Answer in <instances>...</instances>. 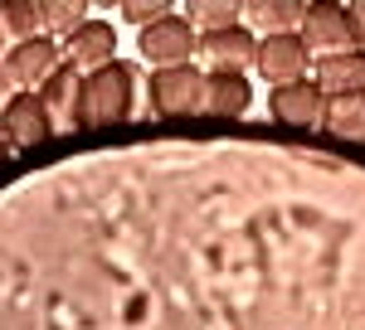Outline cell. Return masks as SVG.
<instances>
[{
    "label": "cell",
    "instance_id": "1",
    "mask_svg": "<svg viewBox=\"0 0 365 330\" xmlns=\"http://www.w3.org/2000/svg\"><path fill=\"white\" fill-rule=\"evenodd\" d=\"M132 112H137V68L127 58H113L108 68H98L78 82L68 122L78 132H108V127L132 122Z\"/></svg>",
    "mask_w": 365,
    "mask_h": 330
},
{
    "label": "cell",
    "instance_id": "2",
    "mask_svg": "<svg viewBox=\"0 0 365 330\" xmlns=\"http://www.w3.org/2000/svg\"><path fill=\"white\" fill-rule=\"evenodd\" d=\"M297 39L307 44V54H312V58L346 54V49H365L361 29H356V20H351V5H336V0H317V5H302Z\"/></svg>",
    "mask_w": 365,
    "mask_h": 330
},
{
    "label": "cell",
    "instance_id": "3",
    "mask_svg": "<svg viewBox=\"0 0 365 330\" xmlns=\"http://www.w3.org/2000/svg\"><path fill=\"white\" fill-rule=\"evenodd\" d=\"M146 102L156 117H205V73L195 63L156 68L146 82Z\"/></svg>",
    "mask_w": 365,
    "mask_h": 330
},
{
    "label": "cell",
    "instance_id": "4",
    "mask_svg": "<svg viewBox=\"0 0 365 330\" xmlns=\"http://www.w3.org/2000/svg\"><path fill=\"white\" fill-rule=\"evenodd\" d=\"M253 68L268 87H287V82L312 78V54L297 34H263L253 49Z\"/></svg>",
    "mask_w": 365,
    "mask_h": 330
},
{
    "label": "cell",
    "instance_id": "5",
    "mask_svg": "<svg viewBox=\"0 0 365 330\" xmlns=\"http://www.w3.org/2000/svg\"><path fill=\"white\" fill-rule=\"evenodd\" d=\"M58 58H63L78 78H88V73L108 68L117 58V29L108 25V20H93V15H88L68 39H58Z\"/></svg>",
    "mask_w": 365,
    "mask_h": 330
},
{
    "label": "cell",
    "instance_id": "6",
    "mask_svg": "<svg viewBox=\"0 0 365 330\" xmlns=\"http://www.w3.org/2000/svg\"><path fill=\"white\" fill-rule=\"evenodd\" d=\"M195 39L200 34L185 25V15H166V20H156V25H146L137 34V54L151 68H180L195 54Z\"/></svg>",
    "mask_w": 365,
    "mask_h": 330
},
{
    "label": "cell",
    "instance_id": "7",
    "mask_svg": "<svg viewBox=\"0 0 365 330\" xmlns=\"http://www.w3.org/2000/svg\"><path fill=\"white\" fill-rule=\"evenodd\" d=\"M58 63H63L58 58V44L39 34V39H20L10 54H0V73H5L10 87H20V92H39V82L49 78Z\"/></svg>",
    "mask_w": 365,
    "mask_h": 330
},
{
    "label": "cell",
    "instance_id": "8",
    "mask_svg": "<svg viewBox=\"0 0 365 330\" xmlns=\"http://www.w3.org/2000/svg\"><path fill=\"white\" fill-rule=\"evenodd\" d=\"M0 137H5L10 151H29V146L54 137V117L34 92H15L5 102V112H0Z\"/></svg>",
    "mask_w": 365,
    "mask_h": 330
},
{
    "label": "cell",
    "instance_id": "9",
    "mask_svg": "<svg viewBox=\"0 0 365 330\" xmlns=\"http://www.w3.org/2000/svg\"><path fill=\"white\" fill-rule=\"evenodd\" d=\"M322 107H327V97L317 92L312 78L287 82V87H273V92H268L273 122H278V127H292V132H317V127H322Z\"/></svg>",
    "mask_w": 365,
    "mask_h": 330
},
{
    "label": "cell",
    "instance_id": "10",
    "mask_svg": "<svg viewBox=\"0 0 365 330\" xmlns=\"http://www.w3.org/2000/svg\"><path fill=\"white\" fill-rule=\"evenodd\" d=\"M253 49H258V39H253V29H244V20L195 39V54L210 58V73H244L253 63Z\"/></svg>",
    "mask_w": 365,
    "mask_h": 330
},
{
    "label": "cell",
    "instance_id": "11",
    "mask_svg": "<svg viewBox=\"0 0 365 330\" xmlns=\"http://www.w3.org/2000/svg\"><path fill=\"white\" fill-rule=\"evenodd\" d=\"M317 73V92L322 97H346V92H365V49H346V54L312 58Z\"/></svg>",
    "mask_w": 365,
    "mask_h": 330
},
{
    "label": "cell",
    "instance_id": "12",
    "mask_svg": "<svg viewBox=\"0 0 365 330\" xmlns=\"http://www.w3.org/2000/svg\"><path fill=\"white\" fill-rule=\"evenodd\" d=\"M253 107V92L244 73H205V117L234 122Z\"/></svg>",
    "mask_w": 365,
    "mask_h": 330
},
{
    "label": "cell",
    "instance_id": "13",
    "mask_svg": "<svg viewBox=\"0 0 365 330\" xmlns=\"http://www.w3.org/2000/svg\"><path fill=\"white\" fill-rule=\"evenodd\" d=\"M239 15H249L244 29H268V34H297V20H302V0H244Z\"/></svg>",
    "mask_w": 365,
    "mask_h": 330
},
{
    "label": "cell",
    "instance_id": "14",
    "mask_svg": "<svg viewBox=\"0 0 365 330\" xmlns=\"http://www.w3.org/2000/svg\"><path fill=\"white\" fill-rule=\"evenodd\" d=\"M322 127L341 141H361L365 127V92H346V97H327L322 107Z\"/></svg>",
    "mask_w": 365,
    "mask_h": 330
},
{
    "label": "cell",
    "instance_id": "15",
    "mask_svg": "<svg viewBox=\"0 0 365 330\" xmlns=\"http://www.w3.org/2000/svg\"><path fill=\"white\" fill-rule=\"evenodd\" d=\"M0 29L15 34V44L20 39H39L44 34V5L39 0H5L0 5Z\"/></svg>",
    "mask_w": 365,
    "mask_h": 330
},
{
    "label": "cell",
    "instance_id": "16",
    "mask_svg": "<svg viewBox=\"0 0 365 330\" xmlns=\"http://www.w3.org/2000/svg\"><path fill=\"white\" fill-rule=\"evenodd\" d=\"M44 5V39H68L73 29L88 20V5L83 0H39Z\"/></svg>",
    "mask_w": 365,
    "mask_h": 330
},
{
    "label": "cell",
    "instance_id": "17",
    "mask_svg": "<svg viewBox=\"0 0 365 330\" xmlns=\"http://www.w3.org/2000/svg\"><path fill=\"white\" fill-rule=\"evenodd\" d=\"M78 82H83V78H78L68 63H58L54 73L39 82V92H34V97H39V102L49 107V117H54V112H68V107H73V97H78Z\"/></svg>",
    "mask_w": 365,
    "mask_h": 330
},
{
    "label": "cell",
    "instance_id": "18",
    "mask_svg": "<svg viewBox=\"0 0 365 330\" xmlns=\"http://www.w3.org/2000/svg\"><path fill=\"white\" fill-rule=\"evenodd\" d=\"M185 25L190 29H229V25H239V0H190L185 5Z\"/></svg>",
    "mask_w": 365,
    "mask_h": 330
},
{
    "label": "cell",
    "instance_id": "19",
    "mask_svg": "<svg viewBox=\"0 0 365 330\" xmlns=\"http://www.w3.org/2000/svg\"><path fill=\"white\" fill-rule=\"evenodd\" d=\"M166 15H175L170 10V0H122V20L127 25H156V20H166Z\"/></svg>",
    "mask_w": 365,
    "mask_h": 330
},
{
    "label": "cell",
    "instance_id": "20",
    "mask_svg": "<svg viewBox=\"0 0 365 330\" xmlns=\"http://www.w3.org/2000/svg\"><path fill=\"white\" fill-rule=\"evenodd\" d=\"M351 20H356V29H361V39H365V0H361V5H351Z\"/></svg>",
    "mask_w": 365,
    "mask_h": 330
},
{
    "label": "cell",
    "instance_id": "21",
    "mask_svg": "<svg viewBox=\"0 0 365 330\" xmlns=\"http://www.w3.org/2000/svg\"><path fill=\"white\" fill-rule=\"evenodd\" d=\"M10 82H5V73H0V112H5V102H10V92H5Z\"/></svg>",
    "mask_w": 365,
    "mask_h": 330
},
{
    "label": "cell",
    "instance_id": "22",
    "mask_svg": "<svg viewBox=\"0 0 365 330\" xmlns=\"http://www.w3.org/2000/svg\"><path fill=\"white\" fill-rule=\"evenodd\" d=\"M5 161H10V146H5V137H0V170H5Z\"/></svg>",
    "mask_w": 365,
    "mask_h": 330
},
{
    "label": "cell",
    "instance_id": "23",
    "mask_svg": "<svg viewBox=\"0 0 365 330\" xmlns=\"http://www.w3.org/2000/svg\"><path fill=\"white\" fill-rule=\"evenodd\" d=\"M0 54H5V29H0Z\"/></svg>",
    "mask_w": 365,
    "mask_h": 330
},
{
    "label": "cell",
    "instance_id": "24",
    "mask_svg": "<svg viewBox=\"0 0 365 330\" xmlns=\"http://www.w3.org/2000/svg\"><path fill=\"white\" fill-rule=\"evenodd\" d=\"M361 141H365V127H361Z\"/></svg>",
    "mask_w": 365,
    "mask_h": 330
}]
</instances>
